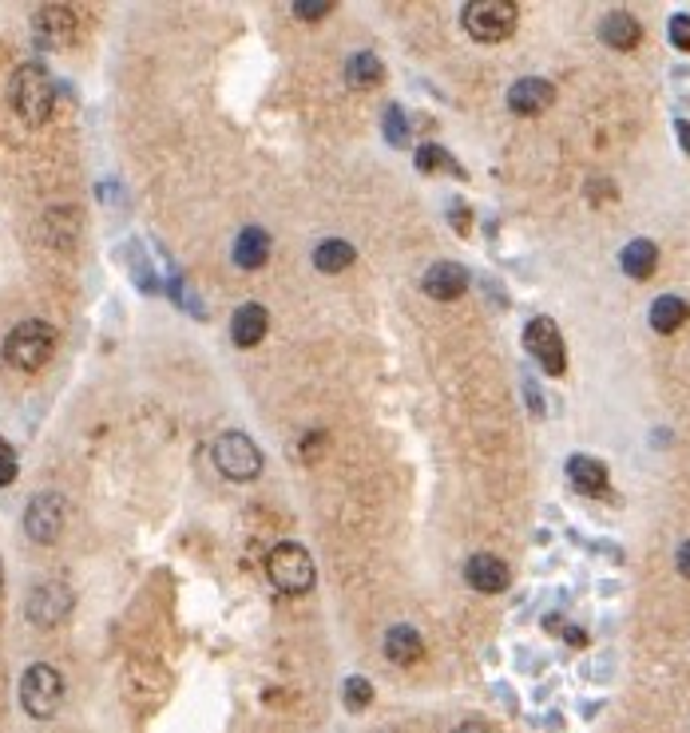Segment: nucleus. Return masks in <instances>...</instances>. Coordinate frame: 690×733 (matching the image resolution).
Returning <instances> with one entry per match:
<instances>
[{"instance_id":"393cba45","label":"nucleus","mask_w":690,"mask_h":733,"mask_svg":"<svg viewBox=\"0 0 690 733\" xmlns=\"http://www.w3.org/2000/svg\"><path fill=\"white\" fill-rule=\"evenodd\" d=\"M670 44L690 52V16H675V21H670Z\"/></svg>"},{"instance_id":"f257e3e1","label":"nucleus","mask_w":690,"mask_h":733,"mask_svg":"<svg viewBox=\"0 0 690 733\" xmlns=\"http://www.w3.org/2000/svg\"><path fill=\"white\" fill-rule=\"evenodd\" d=\"M9 100L24 124H33V127L48 124V115L56 107V83H52L44 64H21V68L12 72Z\"/></svg>"},{"instance_id":"2f4dec72","label":"nucleus","mask_w":690,"mask_h":733,"mask_svg":"<svg viewBox=\"0 0 690 733\" xmlns=\"http://www.w3.org/2000/svg\"><path fill=\"white\" fill-rule=\"evenodd\" d=\"M0 591H4V567H0Z\"/></svg>"},{"instance_id":"a878e982","label":"nucleus","mask_w":690,"mask_h":733,"mask_svg":"<svg viewBox=\"0 0 690 733\" xmlns=\"http://www.w3.org/2000/svg\"><path fill=\"white\" fill-rule=\"evenodd\" d=\"M330 9H334L330 0H306V4H294V12H298L302 21H322Z\"/></svg>"},{"instance_id":"dca6fc26","label":"nucleus","mask_w":690,"mask_h":733,"mask_svg":"<svg viewBox=\"0 0 690 733\" xmlns=\"http://www.w3.org/2000/svg\"><path fill=\"white\" fill-rule=\"evenodd\" d=\"M266 258H270V234L263 227H246L234 239V262L242 270H258V266H266Z\"/></svg>"},{"instance_id":"a211bd4d","label":"nucleus","mask_w":690,"mask_h":733,"mask_svg":"<svg viewBox=\"0 0 690 733\" xmlns=\"http://www.w3.org/2000/svg\"><path fill=\"white\" fill-rule=\"evenodd\" d=\"M619 262H623V270H627V274L643 282V278L655 274L659 246L651 239H635V242H627V246H623V258H619Z\"/></svg>"},{"instance_id":"f8f14e48","label":"nucleus","mask_w":690,"mask_h":733,"mask_svg":"<svg viewBox=\"0 0 690 733\" xmlns=\"http://www.w3.org/2000/svg\"><path fill=\"white\" fill-rule=\"evenodd\" d=\"M266 330H270V313H266V306H258V301L239 306L234 318H230V337H234L239 349H254V345L266 337Z\"/></svg>"},{"instance_id":"9b49d317","label":"nucleus","mask_w":690,"mask_h":733,"mask_svg":"<svg viewBox=\"0 0 690 733\" xmlns=\"http://www.w3.org/2000/svg\"><path fill=\"white\" fill-rule=\"evenodd\" d=\"M421 290L437 301H457L469 290V270L460 262H433L421 278Z\"/></svg>"},{"instance_id":"7ed1b4c3","label":"nucleus","mask_w":690,"mask_h":733,"mask_svg":"<svg viewBox=\"0 0 690 733\" xmlns=\"http://www.w3.org/2000/svg\"><path fill=\"white\" fill-rule=\"evenodd\" d=\"M516 16L520 9L512 0H469L464 12H460L464 33H469L472 40H481V44H500L504 36H512Z\"/></svg>"},{"instance_id":"6e6552de","label":"nucleus","mask_w":690,"mask_h":733,"mask_svg":"<svg viewBox=\"0 0 690 733\" xmlns=\"http://www.w3.org/2000/svg\"><path fill=\"white\" fill-rule=\"evenodd\" d=\"M524 345H528V353L540 361L544 373H552V377H564L567 369V353H564V337H560V325L552 318H532L528 330H524Z\"/></svg>"},{"instance_id":"c756f323","label":"nucleus","mask_w":690,"mask_h":733,"mask_svg":"<svg viewBox=\"0 0 690 733\" xmlns=\"http://www.w3.org/2000/svg\"><path fill=\"white\" fill-rule=\"evenodd\" d=\"M452 733H488V725H484V722H460Z\"/></svg>"},{"instance_id":"1a4fd4ad","label":"nucleus","mask_w":690,"mask_h":733,"mask_svg":"<svg viewBox=\"0 0 690 733\" xmlns=\"http://www.w3.org/2000/svg\"><path fill=\"white\" fill-rule=\"evenodd\" d=\"M33 36L40 48H68L76 40V12L68 4H40L33 12Z\"/></svg>"},{"instance_id":"6ab92c4d","label":"nucleus","mask_w":690,"mask_h":733,"mask_svg":"<svg viewBox=\"0 0 690 733\" xmlns=\"http://www.w3.org/2000/svg\"><path fill=\"white\" fill-rule=\"evenodd\" d=\"M567 480H572L579 492H603V488H608V468H603V460L596 456H572L567 460Z\"/></svg>"},{"instance_id":"c85d7f7f","label":"nucleus","mask_w":690,"mask_h":733,"mask_svg":"<svg viewBox=\"0 0 690 733\" xmlns=\"http://www.w3.org/2000/svg\"><path fill=\"white\" fill-rule=\"evenodd\" d=\"M675 563H679V571L690 579V539H687V543H682V548H679V555H675Z\"/></svg>"},{"instance_id":"b1692460","label":"nucleus","mask_w":690,"mask_h":733,"mask_svg":"<svg viewBox=\"0 0 690 733\" xmlns=\"http://www.w3.org/2000/svg\"><path fill=\"white\" fill-rule=\"evenodd\" d=\"M16 480V452H12L9 440H0V488Z\"/></svg>"},{"instance_id":"39448f33","label":"nucleus","mask_w":690,"mask_h":733,"mask_svg":"<svg viewBox=\"0 0 690 733\" xmlns=\"http://www.w3.org/2000/svg\"><path fill=\"white\" fill-rule=\"evenodd\" d=\"M60 702H64V678H60L56 666H48V663L28 666L21 678L24 713L36 718V722H44V718H52V713L60 710Z\"/></svg>"},{"instance_id":"9d476101","label":"nucleus","mask_w":690,"mask_h":733,"mask_svg":"<svg viewBox=\"0 0 690 733\" xmlns=\"http://www.w3.org/2000/svg\"><path fill=\"white\" fill-rule=\"evenodd\" d=\"M24 531L36 543H56L64 531V500L56 492L33 496V504L24 507Z\"/></svg>"},{"instance_id":"423d86ee","label":"nucleus","mask_w":690,"mask_h":733,"mask_svg":"<svg viewBox=\"0 0 690 733\" xmlns=\"http://www.w3.org/2000/svg\"><path fill=\"white\" fill-rule=\"evenodd\" d=\"M210 460H215V468L227 476V480H254L258 472H263V452L254 448L251 436L242 433H222L215 445H210Z\"/></svg>"},{"instance_id":"f3484780","label":"nucleus","mask_w":690,"mask_h":733,"mask_svg":"<svg viewBox=\"0 0 690 733\" xmlns=\"http://www.w3.org/2000/svg\"><path fill=\"white\" fill-rule=\"evenodd\" d=\"M385 654H389V663L409 666L425 654V642H421V634L413 627L401 622V627H389V634H385Z\"/></svg>"},{"instance_id":"f03ea898","label":"nucleus","mask_w":690,"mask_h":733,"mask_svg":"<svg viewBox=\"0 0 690 733\" xmlns=\"http://www.w3.org/2000/svg\"><path fill=\"white\" fill-rule=\"evenodd\" d=\"M56 353V330L40 318H28L21 325H12L9 337H4V361L21 373H36L44 369Z\"/></svg>"},{"instance_id":"412c9836","label":"nucleus","mask_w":690,"mask_h":733,"mask_svg":"<svg viewBox=\"0 0 690 733\" xmlns=\"http://www.w3.org/2000/svg\"><path fill=\"white\" fill-rule=\"evenodd\" d=\"M354 262V246L345 239H325L318 242V250H314V266L322 270V274H337L345 266Z\"/></svg>"},{"instance_id":"4be33fe9","label":"nucleus","mask_w":690,"mask_h":733,"mask_svg":"<svg viewBox=\"0 0 690 733\" xmlns=\"http://www.w3.org/2000/svg\"><path fill=\"white\" fill-rule=\"evenodd\" d=\"M345 80L354 83V88H373V83H381V60L369 56V52L349 56V64H345Z\"/></svg>"},{"instance_id":"ddd939ff","label":"nucleus","mask_w":690,"mask_h":733,"mask_svg":"<svg viewBox=\"0 0 690 733\" xmlns=\"http://www.w3.org/2000/svg\"><path fill=\"white\" fill-rule=\"evenodd\" d=\"M552 100H555L552 83L540 80V76H524V80H516L508 88V107L516 115H540Z\"/></svg>"},{"instance_id":"5701e85b","label":"nucleus","mask_w":690,"mask_h":733,"mask_svg":"<svg viewBox=\"0 0 690 733\" xmlns=\"http://www.w3.org/2000/svg\"><path fill=\"white\" fill-rule=\"evenodd\" d=\"M345 710H366L369 702H373V686H369V678L354 674V678H345Z\"/></svg>"},{"instance_id":"cd10ccee","label":"nucleus","mask_w":690,"mask_h":733,"mask_svg":"<svg viewBox=\"0 0 690 733\" xmlns=\"http://www.w3.org/2000/svg\"><path fill=\"white\" fill-rule=\"evenodd\" d=\"M385 127H389V139H393V143H401V139H405V131H401V107H389V124H385Z\"/></svg>"},{"instance_id":"aec40b11","label":"nucleus","mask_w":690,"mask_h":733,"mask_svg":"<svg viewBox=\"0 0 690 733\" xmlns=\"http://www.w3.org/2000/svg\"><path fill=\"white\" fill-rule=\"evenodd\" d=\"M690 318V306L682 298H675V294H663V298H655V306H651V330L655 333H675L679 325H687Z\"/></svg>"},{"instance_id":"bb28decb","label":"nucleus","mask_w":690,"mask_h":733,"mask_svg":"<svg viewBox=\"0 0 690 733\" xmlns=\"http://www.w3.org/2000/svg\"><path fill=\"white\" fill-rule=\"evenodd\" d=\"M437 163H445V151H440V147H433V143H429V147L417 151V167H421V171H433Z\"/></svg>"},{"instance_id":"7c9ffc66","label":"nucleus","mask_w":690,"mask_h":733,"mask_svg":"<svg viewBox=\"0 0 690 733\" xmlns=\"http://www.w3.org/2000/svg\"><path fill=\"white\" fill-rule=\"evenodd\" d=\"M679 139H682V151L690 155V124H679Z\"/></svg>"},{"instance_id":"0eeeda50","label":"nucleus","mask_w":690,"mask_h":733,"mask_svg":"<svg viewBox=\"0 0 690 733\" xmlns=\"http://www.w3.org/2000/svg\"><path fill=\"white\" fill-rule=\"evenodd\" d=\"M72 603H76V599H72V587L60 583V579H48V583L33 587V595L24 603V615H28L33 627L48 630V627H56V622L68 619Z\"/></svg>"},{"instance_id":"2eb2a0df","label":"nucleus","mask_w":690,"mask_h":733,"mask_svg":"<svg viewBox=\"0 0 690 733\" xmlns=\"http://www.w3.org/2000/svg\"><path fill=\"white\" fill-rule=\"evenodd\" d=\"M599 36H603V44L619 48V52H631V48L639 44V36H643V28H639V21H635L631 12H608L603 24H599Z\"/></svg>"},{"instance_id":"4468645a","label":"nucleus","mask_w":690,"mask_h":733,"mask_svg":"<svg viewBox=\"0 0 690 733\" xmlns=\"http://www.w3.org/2000/svg\"><path fill=\"white\" fill-rule=\"evenodd\" d=\"M464 579H469V587L484 591V595H496V591L508 587V563L500 555H472L464 563Z\"/></svg>"},{"instance_id":"20e7f679","label":"nucleus","mask_w":690,"mask_h":733,"mask_svg":"<svg viewBox=\"0 0 690 733\" xmlns=\"http://www.w3.org/2000/svg\"><path fill=\"white\" fill-rule=\"evenodd\" d=\"M266 571H270V583L282 591V595H306L314 587V560L310 551L302 543H278L270 555H266Z\"/></svg>"}]
</instances>
